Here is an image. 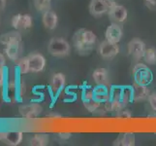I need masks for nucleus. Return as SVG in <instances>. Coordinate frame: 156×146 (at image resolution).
<instances>
[{"label":"nucleus","instance_id":"1","mask_svg":"<svg viewBox=\"0 0 156 146\" xmlns=\"http://www.w3.org/2000/svg\"><path fill=\"white\" fill-rule=\"evenodd\" d=\"M96 42H97V36L93 31L87 28L79 29L73 37V45L76 51L82 55L92 51Z\"/></svg>","mask_w":156,"mask_h":146},{"label":"nucleus","instance_id":"2","mask_svg":"<svg viewBox=\"0 0 156 146\" xmlns=\"http://www.w3.org/2000/svg\"><path fill=\"white\" fill-rule=\"evenodd\" d=\"M48 51L53 57L64 58L71 52V46L66 39L61 37H52L48 45Z\"/></svg>","mask_w":156,"mask_h":146},{"label":"nucleus","instance_id":"3","mask_svg":"<svg viewBox=\"0 0 156 146\" xmlns=\"http://www.w3.org/2000/svg\"><path fill=\"white\" fill-rule=\"evenodd\" d=\"M134 82L141 85H149L152 81V73L147 64L137 62L132 70Z\"/></svg>","mask_w":156,"mask_h":146},{"label":"nucleus","instance_id":"4","mask_svg":"<svg viewBox=\"0 0 156 146\" xmlns=\"http://www.w3.org/2000/svg\"><path fill=\"white\" fill-rule=\"evenodd\" d=\"M25 58H26V61H27L29 72L39 73L45 69L47 61L43 54L38 53V52H34V53L29 54V55Z\"/></svg>","mask_w":156,"mask_h":146},{"label":"nucleus","instance_id":"5","mask_svg":"<svg viewBox=\"0 0 156 146\" xmlns=\"http://www.w3.org/2000/svg\"><path fill=\"white\" fill-rule=\"evenodd\" d=\"M97 50L102 58L110 61V59L115 58L119 54V46H118L117 43L104 40L99 44Z\"/></svg>","mask_w":156,"mask_h":146},{"label":"nucleus","instance_id":"6","mask_svg":"<svg viewBox=\"0 0 156 146\" xmlns=\"http://www.w3.org/2000/svg\"><path fill=\"white\" fill-rule=\"evenodd\" d=\"M128 54L135 62H139L144 58V52H146V44L140 38H133L128 43Z\"/></svg>","mask_w":156,"mask_h":146},{"label":"nucleus","instance_id":"7","mask_svg":"<svg viewBox=\"0 0 156 146\" xmlns=\"http://www.w3.org/2000/svg\"><path fill=\"white\" fill-rule=\"evenodd\" d=\"M11 24L16 30H27L33 26V19L29 14H18L13 16Z\"/></svg>","mask_w":156,"mask_h":146},{"label":"nucleus","instance_id":"8","mask_svg":"<svg viewBox=\"0 0 156 146\" xmlns=\"http://www.w3.org/2000/svg\"><path fill=\"white\" fill-rule=\"evenodd\" d=\"M43 111V107L39 103H29L23 104L19 107V112L20 116L25 119L37 118Z\"/></svg>","mask_w":156,"mask_h":146},{"label":"nucleus","instance_id":"9","mask_svg":"<svg viewBox=\"0 0 156 146\" xmlns=\"http://www.w3.org/2000/svg\"><path fill=\"white\" fill-rule=\"evenodd\" d=\"M108 15H109V18L112 21V23H116L120 24H123L127 20L128 12H127V9L124 6L116 4L109 10Z\"/></svg>","mask_w":156,"mask_h":146},{"label":"nucleus","instance_id":"10","mask_svg":"<svg viewBox=\"0 0 156 146\" xmlns=\"http://www.w3.org/2000/svg\"><path fill=\"white\" fill-rule=\"evenodd\" d=\"M122 35H123L122 28L119 25V24L116 23H112L111 25L107 28L105 32L106 40L112 43H117V44L121 40Z\"/></svg>","mask_w":156,"mask_h":146},{"label":"nucleus","instance_id":"11","mask_svg":"<svg viewBox=\"0 0 156 146\" xmlns=\"http://www.w3.org/2000/svg\"><path fill=\"white\" fill-rule=\"evenodd\" d=\"M132 87V94H133V101L140 102L147 99L150 94V90L147 85H141L134 82Z\"/></svg>","mask_w":156,"mask_h":146},{"label":"nucleus","instance_id":"12","mask_svg":"<svg viewBox=\"0 0 156 146\" xmlns=\"http://www.w3.org/2000/svg\"><path fill=\"white\" fill-rule=\"evenodd\" d=\"M21 48H23V43L20 41H15L11 42L9 44L5 45V55L12 62H17L20 58V54L21 52Z\"/></svg>","mask_w":156,"mask_h":146},{"label":"nucleus","instance_id":"13","mask_svg":"<svg viewBox=\"0 0 156 146\" xmlns=\"http://www.w3.org/2000/svg\"><path fill=\"white\" fill-rule=\"evenodd\" d=\"M66 84V77L63 73H55L51 81V93L57 95L63 91Z\"/></svg>","mask_w":156,"mask_h":146},{"label":"nucleus","instance_id":"14","mask_svg":"<svg viewBox=\"0 0 156 146\" xmlns=\"http://www.w3.org/2000/svg\"><path fill=\"white\" fill-rule=\"evenodd\" d=\"M42 21L47 29H50V30L55 29L58 24L57 14L55 12H53V11H51V9L47 10L45 12H43Z\"/></svg>","mask_w":156,"mask_h":146},{"label":"nucleus","instance_id":"15","mask_svg":"<svg viewBox=\"0 0 156 146\" xmlns=\"http://www.w3.org/2000/svg\"><path fill=\"white\" fill-rule=\"evenodd\" d=\"M92 78H93L96 85L108 86V87L111 85L110 77H109V71H108L107 68H104V67L96 68L92 73Z\"/></svg>","mask_w":156,"mask_h":146},{"label":"nucleus","instance_id":"16","mask_svg":"<svg viewBox=\"0 0 156 146\" xmlns=\"http://www.w3.org/2000/svg\"><path fill=\"white\" fill-rule=\"evenodd\" d=\"M109 10L110 9L101 0H91L89 4V12L94 17H100L102 15L107 14Z\"/></svg>","mask_w":156,"mask_h":146},{"label":"nucleus","instance_id":"17","mask_svg":"<svg viewBox=\"0 0 156 146\" xmlns=\"http://www.w3.org/2000/svg\"><path fill=\"white\" fill-rule=\"evenodd\" d=\"M94 99L99 102H105L111 99V90L108 86L97 85L94 88Z\"/></svg>","mask_w":156,"mask_h":146},{"label":"nucleus","instance_id":"18","mask_svg":"<svg viewBox=\"0 0 156 146\" xmlns=\"http://www.w3.org/2000/svg\"><path fill=\"white\" fill-rule=\"evenodd\" d=\"M23 139V133L21 132H7L5 133L3 141L11 146H17L20 144Z\"/></svg>","mask_w":156,"mask_h":146},{"label":"nucleus","instance_id":"19","mask_svg":"<svg viewBox=\"0 0 156 146\" xmlns=\"http://www.w3.org/2000/svg\"><path fill=\"white\" fill-rule=\"evenodd\" d=\"M15 41H21V35L19 32V30H15V31H10L7 33H4L2 35H0V44L2 45H7L11 42H15Z\"/></svg>","mask_w":156,"mask_h":146},{"label":"nucleus","instance_id":"20","mask_svg":"<svg viewBox=\"0 0 156 146\" xmlns=\"http://www.w3.org/2000/svg\"><path fill=\"white\" fill-rule=\"evenodd\" d=\"M114 145H122V146L135 145V136H134V133H121L115 139Z\"/></svg>","mask_w":156,"mask_h":146},{"label":"nucleus","instance_id":"21","mask_svg":"<svg viewBox=\"0 0 156 146\" xmlns=\"http://www.w3.org/2000/svg\"><path fill=\"white\" fill-rule=\"evenodd\" d=\"M50 138L47 133H36L29 139V145L32 146H46L49 144Z\"/></svg>","mask_w":156,"mask_h":146},{"label":"nucleus","instance_id":"22","mask_svg":"<svg viewBox=\"0 0 156 146\" xmlns=\"http://www.w3.org/2000/svg\"><path fill=\"white\" fill-rule=\"evenodd\" d=\"M143 58L147 64H149V66H155L156 64V48L155 47L147 48Z\"/></svg>","mask_w":156,"mask_h":146},{"label":"nucleus","instance_id":"23","mask_svg":"<svg viewBox=\"0 0 156 146\" xmlns=\"http://www.w3.org/2000/svg\"><path fill=\"white\" fill-rule=\"evenodd\" d=\"M83 105L87 108V110H88L91 113H96L97 109L99 108L101 102H99L98 100H96L95 99H89V100H83Z\"/></svg>","mask_w":156,"mask_h":146},{"label":"nucleus","instance_id":"24","mask_svg":"<svg viewBox=\"0 0 156 146\" xmlns=\"http://www.w3.org/2000/svg\"><path fill=\"white\" fill-rule=\"evenodd\" d=\"M51 0H34V5L37 11L39 12H45V11L51 9Z\"/></svg>","mask_w":156,"mask_h":146},{"label":"nucleus","instance_id":"25","mask_svg":"<svg viewBox=\"0 0 156 146\" xmlns=\"http://www.w3.org/2000/svg\"><path fill=\"white\" fill-rule=\"evenodd\" d=\"M16 62H17V69L20 74L29 73L28 64H27V61H26V58H19Z\"/></svg>","mask_w":156,"mask_h":146},{"label":"nucleus","instance_id":"26","mask_svg":"<svg viewBox=\"0 0 156 146\" xmlns=\"http://www.w3.org/2000/svg\"><path fill=\"white\" fill-rule=\"evenodd\" d=\"M82 99L83 101L94 99V88H84L83 91Z\"/></svg>","mask_w":156,"mask_h":146},{"label":"nucleus","instance_id":"27","mask_svg":"<svg viewBox=\"0 0 156 146\" xmlns=\"http://www.w3.org/2000/svg\"><path fill=\"white\" fill-rule=\"evenodd\" d=\"M147 100L150 108L156 112V91L150 92V94L147 97Z\"/></svg>","mask_w":156,"mask_h":146},{"label":"nucleus","instance_id":"28","mask_svg":"<svg viewBox=\"0 0 156 146\" xmlns=\"http://www.w3.org/2000/svg\"><path fill=\"white\" fill-rule=\"evenodd\" d=\"M131 116H132V114H131V112L129 110L122 109L119 112H117V117L121 118V119H130Z\"/></svg>","mask_w":156,"mask_h":146},{"label":"nucleus","instance_id":"29","mask_svg":"<svg viewBox=\"0 0 156 146\" xmlns=\"http://www.w3.org/2000/svg\"><path fill=\"white\" fill-rule=\"evenodd\" d=\"M5 83H6V73H5V68H0V88H4Z\"/></svg>","mask_w":156,"mask_h":146},{"label":"nucleus","instance_id":"30","mask_svg":"<svg viewBox=\"0 0 156 146\" xmlns=\"http://www.w3.org/2000/svg\"><path fill=\"white\" fill-rule=\"evenodd\" d=\"M102 2H103L106 6L109 8V9H111V8H112L115 6V5H116V3H115V0H101Z\"/></svg>","mask_w":156,"mask_h":146},{"label":"nucleus","instance_id":"31","mask_svg":"<svg viewBox=\"0 0 156 146\" xmlns=\"http://www.w3.org/2000/svg\"><path fill=\"white\" fill-rule=\"evenodd\" d=\"M146 4L149 9H156V0H146Z\"/></svg>","mask_w":156,"mask_h":146},{"label":"nucleus","instance_id":"32","mask_svg":"<svg viewBox=\"0 0 156 146\" xmlns=\"http://www.w3.org/2000/svg\"><path fill=\"white\" fill-rule=\"evenodd\" d=\"M6 67V58H5L4 54L0 52V68Z\"/></svg>","mask_w":156,"mask_h":146},{"label":"nucleus","instance_id":"33","mask_svg":"<svg viewBox=\"0 0 156 146\" xmlns=\"http://www.w3.org/2000/svg\"><path fill=\"white\" fill-rule=\"evenodd\" d=\"M58 136L61 139H69L71 137V133H58Z\"/></svg>","mask_w":156,"mask_h":146},{"label":"nucleus","instance_id":"34","mask_svg":"<svg viewBox=\"0 0 156 146\" xmlns=\"http://www.w3.org/2000/svg\"><path fill=\"white\" fill-rule=\"evenodd\" d=\"M7 5V0H0V11H3L6 8Z\"/></svg>","mask_w":156,"mask_h":146},{"label":"nucleus","instance_id":"35","mask_svg":"<svg viewBox=\"0 0 156 146\" xmlns=\"http://www.w3.org/2000/svg\"><path fill=\"white\" fill-rule=\"evenodd\" d=\"M4 137H5V133H0V141H3V139H4Z\"/></svg>","mask_w":156,"mask_h":146}]
</instances>
